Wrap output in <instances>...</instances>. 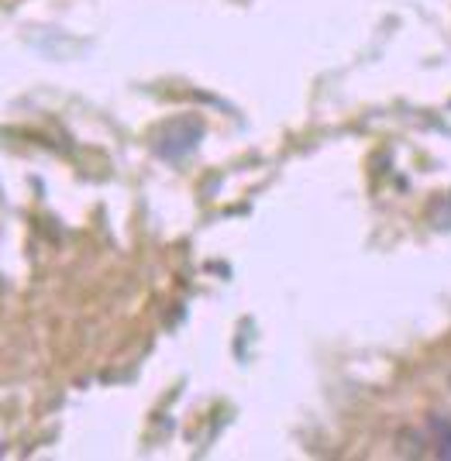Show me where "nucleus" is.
Instances as JSON below:
<instances>
[{
	"instance_id": "f03ea898",
	"label": "nucleus",
	"mask_w": 451,
	"mask_h": 461,
	"mask_svg": "<svg viewBox=\"0 0 451 461\" xmlns=\"http://www.w3.org/2000/svg\"><path fill=\"white\" fill-rule=\"evenodd\" d=\"M437 455L451 461V430H445V438H441V444H437Z\"/></svg>"
},
{
	"instance_id": "f257e3e1",
	"label": "nucleus",
	"mask_w": 451,
	"mask_h": 461,
	"mask_svg": "<svg viewBox=\"0 0 451 461\" xmlns=\"http://www.w3.org/2000/svg\"><path fill=\"white\" fill-rule=\"evenodd\" d=\"M203 138V121L196 117H176L169 124H162L156 135V152L162 158H183L186 152H194Z\"/></svg>"
}]
</instances>
